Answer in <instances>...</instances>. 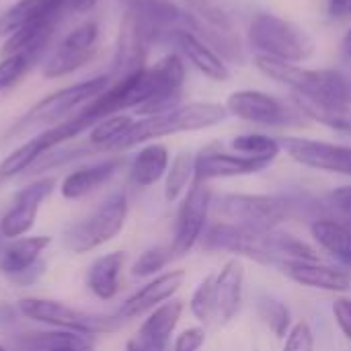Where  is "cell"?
<instances>
[{
	"label": "cell",
	"mask_w": 351,
	"mask_h": 351,
	"mask_svg": "<svg viewBox=\"0 0 351 351\" xmlns=\"http://www.w3.org/2000/svg\"><path fill=\"white\" fill-rule=\"evenodd\" d=\"M208 251H228L263 265L286 261H319V253L298 237L284 230H251L228 222H216L202 237Z\"/></svg>",
	"instance_id": "1"
},
{
	"label": "cell",
	"mask_w": 351,
	"mask_h": 351,
	"mask_svg": "<svg viewBox=\"0 0 351 351\" xmlns=\"http://www.w3.org/2000/svg\"><path fill=\"white\" fill-rule=\"evenodd\" d=\"M228 117V111L220 103H187L177 109L160 115H144L134 119L125 136L117 142L113 150H125L156 138L183 134V132H199L214 125H220Z\"/></svg>",
	"instance_id": "2"
},
{
	"label": "cell",
	"mask_w": 351,
	"mask_h": 351,
	"mask_svg": "<svg viewBox=\"0 0 351 351\" xmlns=\"http://www.w3.org/2000/svg\"><path fill=\"white\" fill-rule=\"evenodd\" d=\"M249 43L255 53L292 64H300L315 53V39L306 33V29L271 12H257L251 19Z\"/></svg>",
	"instance_id": "3"
},
{
	"label": "cell",
	"mask_w": 351,
	"mask_h": 351,
	"mask_svg": "<svg viewBox=\"0 0 351 351\" xmlns=\"http://www.w3.org/2000/svg\"><path fill=\"white\" fill-rule=\"evenodd\" d=\"M111 84V76L109 74H103V76H97V78H90V80H84V82H76L72 86H66V88H60L47 97H43L37 105H33L14 125L12 130L6 134V138H12V136H19L31 128H53L66 119H70L72 111L76 107H84L88 105L93 99H97L99 95H103Z\"/></svg>",
	"instance_id": "4"
},
{
	"label": "cell",
	"mask_w": 351,
	"mask_h": 351,
	"mask_svg": "<svg viewBox=\"0 0 351 351\" xmlns=\"http://www.w3.org/2000/svg\"><path fill=\"white\" fill-rule=\"evenodd\" d=\"M128 195L125 191H113L103 204L84 220L66 228L62 243L72 253H88L109 241H113L128 220Z\"/></svg>",
	"instance_id": "5"
},
{
	"label": "cell",
	"mask_w": 351,
	"mask_h": 351,
	"mask_svg": "<svg viewBox=\"0 0 351 351\" xmlns=\"http://www.w3.org/2000/svg\"><path fill=\"white\" fill-rule=\"evenodd\" d=\"M212 206L224 222L251 230H276L292 214L290 199L261 193H224Z\"/></svg>",
	"instance_id": "6"
},
{
	"label": "cell",
	"mask_w": 351,
	"mask_h": 351,
	"mask_svg": "<svg viewBox=\"0 0 351 351\" xmlns=\"http://www.w3.org/2000/svg\"><path fill=\"white\" fill-rule=\"evenodd\" d=\"M16 308L23 317L29 321L49 325L53 329H68V331H80L88 335L109 333L117 327L115 319L93 315L86 311L72 308L58 300H45V298H23L16 302Z\"/></svg>",
	"instance_id": "7"
},
{
	"label": "cell",
	"mask_w": 351,
	"mask_h": 351,
	"mask_svg": "<svg viewBox=\"0 0 351 351\" xmlns=\"http://www.w3.org/2000/svg\"><path fill=\"white\" fill-rule=\"evenodd\" d=\"M228 115H234L243 121L257 123V125H271V128H286V125H300L304 113L298 105L290 107L284 101L276 99L263 90H234L228 95L224 103Z\"/></svg>",
	"instance_id": "8"
},
{
	"label": "cell",
	"mask_w": 351,
	"mask_h": 351,
	"mask_svg": "<svg viewBox=\"0 0 351 351\" xmlns=\"http://www.w3.org/2000/svg\"><path fill=\"white\" fill-rule=\"evenodd\" d=\"M210 208H212V189L204 181H193L177 212L173 243H171L175 255L189 253L202 241Z\"/></svg>",
	"instance_id": "9"
},
{
	"label": "cell",
	"mask_w": 351,
	"mask_h": 351,
	"mask_svg": "<svg viewBox=\"0 0 351 351\" xmlns=\"http://www.w3.org/2000/svg\"><path fill=\"white\" fill-rule=\"evenodd\" d=\"M280 144L282 150H286L288 156L302 167L351 177V146L296 136H286L280 140Z\"/></svg>",
	"instance_id": "10"
},
{
	"label": "cell",
	"mask_w": 351,
	"mask_h": 351,
	"mask_svg": "<svg viewBox=\"0 0 351 351\" xmlns=\"http://www.w3.org/2000/svg\"><path fill=\"white\" fill-rule=\"evenodd\" d=\"M53 187H56V179L45 177V179L33 181V183L25 185L23 189H19L8 206V210L0 218V234L6 239H12V241L19 237H25L33 228L39 208L51 195Z\"/></svg>",
	"instance_id": "11"
},
{
	"label": "cell",
	"mask_w": 351,
	"mask_h": 351,
	"mask_svg": "<svg viewBox=\"0 0 351 351\" xmlns=\"http://www.w3.org/2000/svg\"><path fill=\"white\" fill-rule=\"evenodd\" d=\"M99 37V25L97 23H82L76 29H72L64 41L51 51V56L43 64V76L45 78H60L66 74L76 72L82 68L95 53V43Z\"/></svg>",
	"instance_id": "12"
},
{
	"label": "cell",
	"mask_w": 351,
	"mask_h": 351,
	"mask_svg": "<svg viewBox=\"0 0 351 351\" xmlns=\"http://www.w3.org/2000/svg\"><path fill=\"white\" fill-rule=\"evenodd\" d=\"M271 160L251 158L243 154H230L216 146H208L195 154V181H212V179H228V177H245L255 175L267 169Z\"/></svg>",
	"instance_id": "13"
},
{
	"label": "cell",
	"mask_w": 351,
	"mask_h": 351,
	"mask_svg": "<svg viewBox=\"0 0 351 351\" xmlns=\"http://www.w3.org/2000/svg\"><path fill=\"white\" fill-rule=\"evenodd\" d=\"M148 35L142 27V23L138 21V16L134 12H125L121 29H119V39H117V53H115V62H113V72L111 82L113 80H121L125 76H132L140 70L146 68V56H148Z\"/></svg>",
	"instance_id": "14"
},
{
	"label": "cell",
	"mask_w": 351,
	"mask_h": 351,
	"mask_svg": "<svg viewBox=\"0 0 351 351\" xmlns=\"http://www.w3.org/2000/svg\"><path fill=\"white\" fill-rule=\"evenodd\" d=\"M185 282V271L183 269H173L167 274L156 276L154 280H150L146 286H142L138 292H134L117 311V319H134L140 317L144 313H152L154 308H158L160 304L169 302L179 288Z\"/></svg>",
	"instance_id": "15"
},
{
	"label": "cell",
	"mask_w": 351,
	"mask_h": 351,
	"mask_svg": "<svg viewBox=\"0 0 351 351\" xmlns=\"http://www.w3.org/2000/svg\"><path fill=\"white\" fill-rule=\"evenodd\" d=\"M284 276L300 286L346 294L351 290V276L346 269L325 265L321 261H286L280 265Z\"/></svg>",
	"instance_id": "16"
},
{
	"label": "cell",
	"mask_w": 351,
	"mask_h": 351,
	"mask_svg": "<svg viewBox=\"0 0 351 351\" xmlns=\"http://www.w3.org/2000/svg\"><path fill=\"white\" fill-rule=\"evenodd\" d=\"M169 41H173L179 47V51L193 64V68H197L210 80L226 82L230 78V70H228L226 62L222 60V56L216 53L191 29H177V31H173L171 37H169Z\"/></svg>",
	"instance_id": "17"
},
{
	"label": "cell",
	"mask_w": 351,
	"mask_h": 351,
	"mask_svg": "<svg viewBox=\"0 0 351 351\" xmlns=\"http://www.w3.org/2000/svg\"><path fill=\"white\" fill-rule=\"evenodd\" d=\"M216 288V319L220 325H228L241 311L245 288V265L241 259H228L220 274L214 276Z\"/></svg>",
	"instance_id": "18"
},
{
	"label": "cell",
	"mask_w": 351,
	"mask_h": 351,
	"mask_svg": "<svg viewBox=\"0 0 351 351\" xmlns=\"http://www.w3.org/2000/svg\"><path fill=\"white\" fill-rule=\"evenodd\" d=\"M183 313L181 300H169L154 308L138 329V346L144 351H165Z\"/></svg>",
	"instance_id": "19"
},
{
	"label": "cell",
	"mask_w": 351,
	"mask_h": 351,
	"mask_svg": "<svg viewBox=\"0 0 351 351\" xmlns=\"http://www.w3.org/2000/svg\"><path fill=\"white\" fill-rule=\"evenodd\" d=\"M49 237H23L14 239L8 247L0 253V271L10 276L12 280L25 278V284L29 282V271L41 267L39 257L49 247Z\"/></svg>",
	"instance_id": "20"
},
{
	"label": "cell",
	"mask_w": 351,
	"mask_h": 351,
	"mask_svg": "<svg viewBox=\"0 0 351 351\" xmlns=\"http://www.w3.org/2000/svg\"><path fill=\"white\" fill-rule=\"evenodd\" d=\"M64 10L66 0H19L0 14V35H12L33 23L60 21Z\"/></svg>",
	"instance_id": "21"
},
{
	"label": "cell",
	"mask_w": 351,
	"mask_h": 351,
	"mask_svg": "<svg viewBox=\"0 0 351 351\" xmlns=\"http://www.w3.org/2000/svg\"><path fill=\"white\" fill-rule=\"evenodd\" d=\"M125 253L115 251L97 257L86 271V286L99 300H111L119 292L121 271L125 267Z\"/></svg>",
	"instance_id": "22"
},
{
	"label": "cell",
	"mask_w": 351,
	"mask_h": 351,
	"mask_svg": "<svg viewBox=\"0 0 351 351\" xmlns=\"http://www.w3.org/2000/svg\"><path fill=\"white\" fill-rule=\"evenodd\" d=\"M119 167H121L119 158H107V160H101V162H95V165L80 167V169L72 171L62 181L60 191H62V195L66 199L84 197V195L93 193L95 189H99L101 185H105L117 173Z\"/></svg>",
	"instance_id": "23"
},
{
	"label": "cell",
	"mask_w": 351,
	"mask_h": 351,
	"mask_svg": "<svg viewBox=\"0 0 351 351\" xmlns=\"http://www.w3.org/2000/svg\"><path fill=\"white\" fill-rule=\"evenodd\" d=\"M169 165V148L152 142L134 156L130 167V181L138 187H150L167 175Z\"/></svg>",
	"instance_id": "24"
},
{
	"label": "cell",
	"mask_w": 351,
	"mask_h": 351,
	"mask_svg": "<svg viewBox=\"0 0 351 351\" xmlns=\"http://www.w3.org/2000/svg\"><path fill=\"white\" fill-rule=\"evenodd\" d=\"M313 239L341 265L351 267V228L331 218H317L311 224Z\"/></svg>",
	"instance_id": "25"
},
{
	"label": "cell",
	"mask_w": 351,
	"mask_h": 351,
	"mask_svg": "<svg viewBox=\"0 0 351 351\" xmlns=\"http://www.w3.org/2000/svg\"><path fill=\"white\" fill-rule=\"evenodd\" d=\"M294 103L304 113V117L319 121L321 125H327L351 138V105H327V103H319V101L296 97V95H294Z\"/></svg>",
	"instance_id": "26"
},
{
	"label": "cell",
	"mask_w": 351,
	"mask_h": 351,
	"mask_svg": "<svg viewBox=\"0 0 351 351\" xmlns=\"http://www.w3.org/2000/svg\"><path fill=\"white\" fill-rule=\"evenodd\" d=\"M195 181V154L189 150L179 152L165 175V199L167 202H177Z\"/></svg>",
	"instance_id": "27"
},
{
	"label": "cell",
	"mask_w": 351,
	"mask_h": 351,
	"mask_svg": "<svg viewBox=\"0 0 351 351\" xmlns=\"http://www.w3.org/2000/svg\"><path fill=\"white\" fill-rule=\"evenodd\" d=\"M33 348L37 351H95L93 335L68 329L37 333V337L33 339Z\"/></svg>",
	"instance_id": "28"
},
{
	"label": "cell",
	"mask_w": 351,
	"mask_h": 351,
	"mask_svg": "<svg viewBox=\"0 0 351 351\" xmlns=\"http://www.w3.org/2000/svg\"><path fill=\"white\" fill-rule=\"evenodd\" d=\"M230 146L237 154L251 156V158H263V160H271V162L282 152L280 140H276L267 134H257V132L241 134V136L232 138Z\"/></svg>",
	"instance_id": "29"
},
{
	"label": "cell",
	"mask_w": 351,
	"mask_h": 351,
	"mask_svg": "<svg viewBox=\"0 0 351 351\" xmlns=\"http://www.w3.org/2000/svg\"><path fill=\"white\" fill-rule=\"evenodd\" d=\"M134 123V119L130 115H111L101 119L99 123H95L90 128V136L88 142L95 148L101 150H113L117 146V142L125 136V132L130 130V125Z\"/></svg>",
	"instance_id": "30"
},
{
	"label": "cell",
	"mask_w": 351,
	"mask_h": 351,
	"mask_svg": "<svg viewBox=\"0 0 351 351\" xmlns=\"http://www.w3.org/2000/svg\"><path fill=\"white\" fill-rule=\"evenodd\" d=\"M257 313L278 339H286V335L292 329V317H290L288 306L282 300H278L274 296H259Z\"/></svg>",
	"instance_id": "31"
},
{
	"label": "cell",
	"mask_w": 351,
	"mask_h": 351,
	"mask_svg": "<svg viewBox=\"0 0 351 351\" xmlns=\"http://www.w3.org/2000/svg\"><path fill=\"white\" fill-rule=\"evenodd\" d=\"M189 311L199 323H210L216 319V288H214V276H206L197 288L191 294Z\"/></svg>",
	"instance_id": "32"
},
{
	"label": "cell",
	"mask_w": 351,
	"mask_h": 351,
	"mask_svg": "<svg viewBox=\"0 0 351 351\" xmlns=\"http://www.w3.org/2000/svg\"><path fill=\"white\" fill-rule=\"evenodd\" d=\"M37 60H39V56L29 53V51H16L10 56H4L0 62V93L14 86L31 70V66Z\"/></svg>",
	"instance_id": "33"
},
{
	"label": "cell",
	"mask_w": 351,
	"mask_h": 351,
	"mask_svg": "<svg viewBox=\"0 0 351 351\" xmlns=\"http://www.w3.org/2000/svg\"><path fill=\"white\" fill-rule=\"evenodd\" d=\"M175 257L171 247H152L146 249L132 265V276L136 278H150L154 274H158L160 269H165L171 259Z\"/></svg>",
	"instance_id": "34"
},
{
	"label": "cell",
	"mask_w": 351,
	"mask_h": 351,
	"mask_svg": "<svg viewBox=\"0 0 351 351\" xmlns=\"http://www.w3.org/2000/svg\"><path fill=\"white\" fill-rule=\"evenodd\" d=\"M323 208L327 212H331L341 224H350L351 222V185H341L337 189H331L325 197H323Z\"/></svg>",
	"instance_id": "35"
},
{
	"label": "cell",
	"mask_w": 351,
	"mask_h": 351,
	"mask_svg": "<svg viewBox=\"0 0 351 351\" xmlns=\"http://www.w3.org/2000/svg\"><path fill=\"white\" fill-rule=\"evenodd\" d=\"M282 351H315V335L311 325L304 321L292 325L290 333L284 339Z\"/></svg>",
	"instance_id": "36"
},
{
	"label": "cell",
	"mask_w": 351,
	"mask_h": 351,
	"mask_svg": "<svg viewBox=\"0 0 351 351\" xmlns=\"http://www.w3.org/2000/svg\"><path fill=\"white\" fill-rule=\"evenodd\" d=\"M206 343V329L204 327H189L175 339L173 351H199Z\"/></svg>",
	"instance_id": "37"
},
{
	"label": "cell",
	"mask_w": 351,
	"mask_h": 351,
	"mask_svg": "<svg viewBox=\"0 0 351 351\" xmlns=\"http://www.w3.org/2000/svg\"><path fill=\"white\" fill-rule=\"evenodd\" d=\"M333 317H335V323H337L339 331L343 333V337L351 341V298L339 296L333 302Z\"/></svg>",
	"instance_id": "38"
},
{
	"label": "cell",
	"mask_w": 351,
	"mask_h": 351,
	"mask_svg": "<svg viewBox=\"0 0 351 351\" xmlns=\"http://www.w3.org/2000/svg\"><path fill=\"white\" fill-rule=\"evenodd\" d=\"M327 12L335 21H346L351 19V0H329Z\"/></svg>",
	"instance_id": "39"
},
{
	"label": "cell",
	"mask_w": 351,
	"mask_h": 351,
	"mask_svg": "<svg viewBox=\"0 0 351 351\" xmlns=\"http://www.w3.org/2000/svg\"><path fill=\"white\" fill-rule=\"evenodd\" d=\"M95 4H97V0H66V10L84 12V10L93 8Z\"/></svg>",
	"instance_id": "40"
},
{
	"label": "cell",
	"mask_w": 351,
	"mask_h": 351,
	"mask_svg": "<svg viewBox=\"0 0 351 351\" xmlns=\"http://www.w3.org/2000/svg\"><path fill=\"white\" fill-rule=\"evenodd\" d=\"M341 51L346 56V60L351 62V27L348 29V33L343 35V41H341Z\"/></svg>",
	"instance_id": "41"
},
{
	"label": "cell",
	"mask_w": 351,
	"mask_h": 351,
	"mask_svg": "<svg viewBox=\"0 0 351 351\" xmlns=\"http://www.w3.org/2000/svg\"><path fill=\"white\" fill-rule=\"evenodd\" d=\"M125 351H144L140 346H138V341L136 339H132V341H128V346H125Z\"/></svg>",
	"instance_id": "42"
},
{
	"label": "cell",
	"mask_w": 351,
	"mask_h": 351,
	"mask_svg": "<svg viewBox=\"0 0 351 351\" xmlns=\"http://www.w3.org/2000/svg\"><path fill=\"white\" fill-rule=\"evenodd\" d=\"M121 2H123V4H125L128 8H134V6L138 4V0H121Z\"/></svg>",
	"instance_id": "43"
},
{
	"label": "cell",
	"mask_w": 351,
	"mask_h": 351,
	"mask_svg": "<svg viewBox=\"0 0 351 351\" xmlns=\"http://www.w3.org/2000/svg\"><path fill=\"white\" fill-rule=\"evenodd\" d=\"M0 351H6V350H4V348H2V346H0Z\"/></svg>",
	"instance_id": "44"
}]
</instances>
